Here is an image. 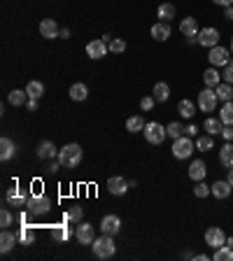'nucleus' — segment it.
I'll return each instance as SVG.
<instances>
[{"instance_id": "f257e3e1", "label": "nucleus", "mask_w": 233, "mask_h": 261, "mask_svg": "<svg viewBox=\"0 0 233 261\" xmlns=\"http://www.w3.org/2000/svg\"><path fill=\"white\" fill-rule=\"evenodd\" d=\"M82 161V147L77 142H68L65 147L58 149V163H61V168H75L79 166Z\"/></svg>"}, {"instance_id": "f03ea898", "label": "nucleus", "mask_w": 233, "mask_h": 261, "mask_svg": "<svg viewBox=\"0 0 233 261\" xmlns=\"http://www.w3.org/2000/svg\"><path fill=\"white\" fill-rule=\"evenodd\" d=\"M91 252H93V257H98V259H110V257H115L116 245H115V240H112V236L103 233L101 238H96L91 243Z\"/></svg>"}, {"instance_id": "7ed1b4c3", "label": "nucleus", "mask_w": 233, "mask_h": 261, "mask_svg": "<svg viewBox=\"0 0 233 261\" xmlns=\"http://www.w3.org/2000/svg\"><path fill=\"white\" fill-rule=\"evenodd\" d=\"M26 207L31 210L33 217H42V215H47V212L52 210V198H49L47 194H31Z\"/></svg>"}, {"instance_id": "20e7f679", "label": "nucleus", "mask_w": 233, "mask_h": 261, "mask_svg": "<svg viewBox=\"0 0 233 261\" xmlns=\"http://www.w3.org/2000/svg\"><path fill=\"white\" fill-rule=\"evenodd\" d=\"M194 149H196V142L189 135H182V138H177V140H173V156L175 159H189L191 154H194Z\"/></svg>"}, {"instance_id": "39448f33", "label": "nucleus", "mask_w": 233, "mask_h": 261, "mask_svg": "<svg viewBox=\"0 0 233 261\" xmlns=\"http://www.w3.org/2000/svg\"><path fill=\"white\" fill-rule=\"evenodd\" d=\"M142 133H145V140H147L149 145H161L163 140L168 138V129H163L159 122H149Z\"/></svg>"}, {"instance_id": "423d86ee", "label": "nucleus", "mask_w": 233, "mask_h": 261, "mask_svg": "<svg viewBox=\"0 0 233 261\" xmlns=\"http://www.w3.org/2000/svg\"><path fill=\"white\" fill-rule=\"evenodd\" d=\"M217 91L212 89V86H205L201 93H198V108H201V112H215L217 110Z\"/></svg>"}, {"instance_id": "0eeeda50", "label": "nucleus", "mask_w": 233, "mask_h": 261, "mask_svg": "<svg viewBox=\"0 0 233 261\" xmlns=\"http://www.w3.org/2000/svg\"><path fill=\"white\" fill-rule=\"evenodd\" d=\"M231 49H226V47H222V45H217V47H212L210 49V54H208V59H210V65H215V68H224L226 63L231 61Z\"/></svg>"}, {"instance_id": "6e6552de", "label": "nucleus", "mask_w": 233, "mask_h": 261, "mask_svg": "<svg viewBox=\"0 0 233 261\" xmlns=\"http://www.w3.org/2000/svg\"><path fill=\"white\" fill-rule=\"evenodd\" d=\"M219 31L217 28H212V26H208V28H201L198 31V45L201 47H208V49H212V47L219 45Z\"/></svg>"}, {"instance_id": "1a4fd4ad", "label": "nucleus", "mask_w": 233, "mask_h": 261, "mask_svg": "<svg viewBox=\"0 0 233 261\" xmlns=\"http://www.w3.org/2000/svg\"><path fill=\"white\" fill-rule=\"evenodd\" d=\"M205 245H210L212 250L226 245V233L219 229V226H210V229L205 231Z\"/></svg>"}, {"instance_id": "9d476101", "label": "nucleus", "mask_w": 233, "mask_h": 261, "mask_svg": "<svg viewBox=\"0 0 233 261\" xmlns=\"http://www.w3.org/2000/svg\"><path fill=\"white\" fill-rule=\"evenodd\" d=\"M108 49H110V45L103 38L91 40V42L86 45V56H89V59H103V56H108Z\"/></svg>"}, {"instance_id": "9b49d317", "label": "nucleus", "mask_w": 233, "mask_h": 261, "mask_svg": "<svg viewBox=\"0 0 233 261\" xmlns=\"http://www.w3.org/2000/svg\"><path fill=\"white\" fill-rule=\"evenodd\" d=\"M128 189H131V185L126 182V177L115 175V177H110L108 180V192L112 194V196H124Z\"/></svg>"}, {"instance_id": "f8f14e48", "label": "nucleus", "mask_w": 233, "mask_h": 261, "mask_svg": "<svg viewBox=\"0 0 233 261\" xmlns=\"http://www.w3.org/2000/svg\"><path fill=\"white\" fill-rule=\"evenodd\" d=\"M35 154H38V159H45V161L58 159V149H56V145L52 140H42L38 145V149H35Z\"/></svg>"}, {"instance_id": "ddd939ff", "label": "nucleus", "mask_w": 233, "mask_h": 261, "mask_svg": "<svg viewBox=\"0 0 233 261\" xmlns=\"http://www.w3.org/2000/svg\"><path fill=\"white\" fill-rule=\"evenodd\" d=\"M101 231L108 233V236H116V233L121 231V219L116 215H105L101 222Z\"/></svg>"}, {"instance_id": "4468645a", "label": "nucleus", "mask_w": 233, "mask_h": 261, "mask_svg": "<svg viewBox=\"0 0 233 261\" xmlns=\"http://www.w3.org/2000/svg\"><path fill=\"white\" fill-rule=\"evenodd\" d=\"M58 33H61V28H58L56 19H42V21H40V35H42V38L54 40V38H58Z\"/></svg>"}, {"instance_id": "2eb2a0df", "label": "nucleus", "mask_w": 233, "mask_h": 261, "mask_svg": "<svg viewBox=\"0 0 233 261\" xmlns=\"http://www.w3.org/2000/svg\"><path fill=\"white\" fill-rule=\"evenodd\" d=\"M75 236H77L79 245H91L93 240H96V233H93V226H91V224H84V222H79L77 231H75Z\"/></svg>"}, {"instance_id": "dca6fc26", "label": "nucleus", "mask_w": 233, "mask_h": 261, "mask_svg": "<svg viewBox=\"0 0 233 261\" xmlns=\"http://www.w3.org/2000/svg\"><path fill=\"white\" fill-rule=\"evenodd\" d=\"M210 192H212L215 198H229L231 192H233V187L229 185V180H217V182L210 185Z\"/></svg>"}, {"instance_id": "f3484780", "label": "nucleus", "mask_w": 233, "mask_h": 261, "mask_svg": "<svg viewBox=\"0 0 233 261\" xmlns=\"http://www.w3.org/2000/svg\"><path fill=\"white\" fill-rule=\"evenodd\" d=\"M179 33H182L184 38H198V21H196L194 16L182 19V23H179Z\"/></svg>"}, {"instance_id": "a211bd4d", "label": "nucleus", "mask_w": 233, "mask_h": 261, "mask_svg": "<svg viewBox=\"0 0 233 261\" xmlns=\"http://www.w3.org/2000/svg\"><path fill=\"white\" fill-rule=\"evenodd\" d=\"M152 38L156 42H166V40L171 38V23L168 21H159L152 26Z\"/></svg>"}, {"instance_id": "6ab92c4d", "label": "nucleus", "mask_w": 233, "mask_h": 261, "mask_svg": "<svg viewBox=\"0 0 233 261\" xmlns=\"http://www.w3.org/2000/svg\"><path fill=\"white\" fill-rule=\"evenodd\" d=\"M16 243H19V236L5 229V231H2V236H0V252H2V254L12 252V247H14Z\"/></svg>"}, {"instance_id": "aec40b11", "label": "nucleus", "mask_w": 233, "mask_h": 261, "mask_svg": "<svg viewBox=\"0 0 233 261\" xmlns=\"http://www.w3.org/2000/svg\"><path fill=\"white\" fill-rule=\"evenodd\" d=\"M28 196H31V194L21 192L19 187H12L5 198H7V203H12V205H26V203H28Z\"/></svg>"}, {"instance_id": "412c9836", "label": "nucleus", "mask_w": 233, "mask_h": 261, "mask_svg": "<svg viewBox=\"0 0 233 261\" xmlns=\"http://www.w3.org/2000/svg\"><path fill=\"white\" fill-rule=\"evenodd\" d=\"M222 129H224V124H222V119H215V117H208L205 122H203V130L208 133V135H222Z\"/></svg>"}, {"instance_id": "4be33fe9", "label": "nucleus", "mask_w": 233, "mask_h": 261, "mask_svg": "<svg viewBox=\"0 0 233 261\" xmlns=\"http://www.w3.org/2000/svg\"><path fill=\"white\" fill-rule=\"evenodd\" d=\"M205 173H208V166H205V161H201V159L189 166V177H191L194 182H201V180H205Z\"/></svg>"}, {"instance_id": "5701e85b", "label": "nucleus", "mask_w": 233, "mask_h": 261, "mask_svg": "<svg viewBox=\"0 0 233 261\" xmlns=\"http://www.w3.org/2000/svg\"><path fill=\"white\" fill-rule=\"evenodd\" d=\"M68 224H56V226H52V236H54L56 243H65V240H70V236H72V229H70Z\"/></svg>"}, {"instance_id": "b1692460", "label": "nucleus", "mask_w": 233, "mask_h": 261, "mask_svg": "<svg viewBox=\"0 0 233 261\" xmlns=\"http://www.w3.org/2000/svg\"><path fill=\"white\" fill-rule=\"evenodd\" d=\"M89 98V89H86V84H82V82H75V84L70 86V100H75V103H82V100Z\"/></svg>"}, {"instance_id": "393cba45", "label": "nucleus", "mask_w": 233, "mask_h": 261, "mask_svg": "<svg viewBox=\"0 0 233 261\" xmlns=\"http://www.w3.org/2000/svg\"><path fill=\"white\" fill-rule=\"evenodd\" d=\"M16 154V145L9 138H0V159L2 161H9Z\"/></svg>"}, {"instance_id": "a878e982", "label": "nucleus", "mask_w": 233, "mask_h": 261, "mask_svg": "<svg viewBox=\"0 0 233 261\" xmlns=\"http://www.w3.org/2000/svg\"><path fill=\"white\" fill-rule=\"evenodd\" d=\"M152 96H154L156 103H166V100L171 98V86L166 84V82H159V84H154V91H152Z\"/></svg>"}, {"instance_id": "bb28decb", "label": "nucleus", "mask_w": 233, "mask_h": 261, "mask_svg": "<svg viewBox=\"0 0 233 261\" xmlns=\"http://www.w3.org/2000/svg\"><path fill=\"white\" fill-rule=\"evenodd\" d=\"M219 161L224 168H233V142H226L222 149H219Z\"/></svg>"}, {"instance_id": "cd10ccee", "label": "nucleus", "mask_w": 233, "mask_h": 261, "mask_svg": "<svg viewBox=\"0 0 233 261\" xmlns=\"http://www.w3.org/2000/svg\"><path fill=\"white\" fill-rule=\"evenodd\" d=\"M203 82H205V86H219L222 84V75H219V70L212 65V68H208L205 72H203Z\"/></svg>"}, {"instance_id": "c85d7f7f", "label": "nucleus", "mask_w": 233, "mask_h": 261, "mask_svg": "<svg viewBox=\"0 0 233 261\" xmlns=\"http://www.w3.org/2000/svg\"><path fill=\"white\" fill-rule=\"evenodd\" d=\"M215 91H217V98L222 103H231L233 100V84H229V82H222L219 86H215Z\"/></svg>"}, {"instance_id": "c756f323", "label": "nucleus", "mask_w": 233, "mask_h": 261, "mask_svg": "<svg viewBox=\"0 0 233 261\" xmlns=\"http://www.w3.org/2000/svg\"><path fill=\"white\" fill-rule=\"evenodd\" d=\"M7 100L14 105V108H19V105H26L28 103V93H26V89H14V91H9L7 93Z\"/></svg>"}, {"instance_id": "7c9ffc66", "label": "nucleus", "mask_w": 233, "mask_h": 261, "mask_svg": "<svg viewBox=\"0 0 233 261\" xmlns=\"http://www.w3.org/2000/svg\"><path fill=\"white\" fill-rule=\"evenodd\" d=\"M177 112L182 117H184V119H191V117L196 115V103H191V100H186V98H182L177 103Z\"/></svg>"}, {"instance_id": "2f4dec72", "label": "nucleus", "mask_w": 233, "mask_h": 261, "mask_svg": "<svg viewBox=\"0 0 233 261\" xmlns=\"http://www.w3.org/2000/svg\"><path fill=\"white\" fill-rule=\"evenodd\" d=\"M145 119L140 115H133V117H128L126 119V130H131V133H140V130H145Z\"/></svg>"}, {"instance_id": "473e14b6", "label": "nucleus", "mask_w": 233, "mask_h": 261, "mask_svg": "<svg viewBox=\"0 0 233 261\" xmlns=\"http://www.w3.org/2000/svg\"><path fill=\"white\" fill-rule=\"evenodd\" d=\"M84 219V210L79 205H70L68 210H65V222H70V224H79Z\"/></svg>"}, {"instance_id": "72a5a7b5", "label": "nucleus", "mask_w": 233, "mask_h": 261, "mask_svg": "<svg viewBox=\"0 0 233 261\" xmlns=\"http://www.w3.org/2000/svg\"><path fill=\"white\" fill-rule=\"evenodd\" d=\"M19 243H21V245H33V243H35V233H33L31 224H21V231H19Z\"/></svg>"}, {"instance_id": "f704fd0d", "label": "nucleus", "mask_w": 233, "mask_h": 261, "mask_svg": "<svg viewBox=\"0 0 233 261\" xmlns=\"http://www.w3.org/2000/svg\"><path fill=\"white\" fill-rule=\"evenodd\" d=\"M26 93H28V98H40V96L45 93V84L38 82V79H31V82L26 84Z\"/></svg>"}, {"instance_id": "c9c22d12", "label": "nucleus", "mask_w": 233, "mask_h": 261, "mask_svg": "<svg viewBox=\"0 0 233 261\" xmlns=\"http://www.w3.org/2000/svg\"><path fill=\"white\" fill-rule=\"evenodd\" d=\"M219 119H222L224 126H233V100L222 105V110H219Z\"/></svg>"}, {"instance_id": "e433bc0d", "label": "nucleus", "mask_w": 233, "mask_h": 261, "mask_svg": "<svg viewBox=\"0 0 233 261\" xmlns=\"http://www.w3.org/2000/svg\"><path fill=\"white\" fill-rule=\"evenodd\" d=\"M159 19L161 21H171V19H175V5H171V2H163V5H159Z\"/></svg>"}, {"instance_id": "4c0bfd02", "label": "nucleus", "mask_w": 233, "mask_h": 261, "mask_svg": "<svg viewBox=\"0 0 233 261\" xmlns=\"http://www.w3.org/2000/svg\"><path fill=\"white\" fill-rule=\"evenodd\" d=\"M212 261H233V250L229 245L217 247L215 254H212Z\"/></svg>"}, {"instance_id": "58836bf2", "label": "nucleus", "mask_w": 233, "mask_h": 261, "mask_svg": "<svg viewBox=\"0 0 233 261\" xmlns=\"http://www.w3.org/2000/svg\"><path fill=\"white\" fill-rule=\"evenodd\" d=\"M212 147H215L212 135H198V138H196V149H201V152H210Z\"/></svg>"}, {"instance_id": "ea45409f", "label": "nucleus", "mask_w": 233, "mask_h": 261, "mask_svg": "<svg viewBox=\"0 0 233 261\" xmlns=\"http://www.w3.org/2000/svg\"><path fill=\"white\" fill-rule=\"evenodd\" d=\"M166 129H168V138H173V140H177V138H182V135H184V129H182V124H179V122L168 124Z\"/></svg>"}, {"instance_id": "a19ab883", "label": "nucleus", "mask_w": 233, "mask_h": 261, "mask_svg": "<svg viewBox=\"0 0 233 261\" xmlns=\"http://www.w3.org/2000/svg\"><path fill=\"white\" fill-rule=\"evenodd\" d=\"M12 224H14V217H12V212H9L7 207H2V210H0V226H2V229H9Z\"/></svg>"}, {"instance_id": "79ce46f5", "label": "nucleus", "mask_w": 233, "mask_h": 261, "mask_svg": "<svg viewBox=\"0 0 233 261\" xmlns=\"http://www.w3.org/2000/svg\"><path fill=\"white\" fill-rule=\"evenodd\" d=\"M208 194H212L210 192V185H205V182H196V187H194V196L196 198H205V196H208Z\"/></svg>"}, {"instance_id": "37998d69", "label": "nucleus", "mask_w": 233, "mask_h": 261, "mask_svg": "<svg viewBox=\"0 0 233 261\" xmlns=\"http://www.w3.org/2000/svg\"><path fill=\"white\" fill-rule=\"evenodd\" d=\"M110 52H115V54H121V52H126V42H124V40H119V38L110 40Z\"/></svg>"}, {"instance_id": "c03bdc74", "label": "nucleus", "mask_w": 233, "mask_h": 261, "mask_svg": "<svg viewBox=\"0 0 233 261\" xmlns=\"http://www.w3.org/2000/svg\"><path fill=\"white\" fill-rule=\"evenodd\" d=\"M222 77H224V82L233 84V56H231V61L224 65V72H222Z\"/></svg>"}, {"instance_id": "a18cd8bd", "label": "nucleus", "mask_w": 233, "mask_h": 261, "mask_svg": "<svg viewBox=\"0 0 233 261\" xmlns=\"http://www.w3.org/2000/svg\"><path fill=\"white\" fill-rule=\"evenodd\" d=\"M154 96H145V98L140 100V110H142V112H149V110L154 108Z\"/></svg>"}, {"instance_id": "49530a36", "label": "nucleus", "mask_w": 233, "mask_h": 261, "mask_svg": "<svg viewBox=\"0 0 233 261\" xmlns=\"http://www.w3.org/2000/svg\"><path fill=\"white\" fill-rule=\"evenodd\" d=\"M222 138H224L226 142H233V126H224V129H222Z\"/></svg>"}, {"instance_id": "de8ad7c7", "label": "nucleus", "mask_w": 233, "mask_h": 261, "mask_svg": "<svg viewBox=\"0 0 233 261\" xmlns=\"http://www.w3.org/2000/svg\"><path fill=\"white\" fill-rule=\"evenodd\" d=\"M184 133L189 135V138H194V135H198V126H194V124H189L184 129Z\"/></svg>"}, {"instance_id": "09e8293b", "label": "nucleus", "mask_w": 233, "mask_h": 261, "mask_svg": "<svg viewBox=\"0 0 233 261\" xmlns=\"http://www.w3.org/2000/svg\"><path fill=\"white\" fill-rule=\"evenodd\" d=\"M215 5H219V7H231L233 5V0H212Z\"/></svg>"}, {"instance_id": "8fccbe9b", "label": "nucleus", "mask_w": 233, "mask_h": 261, "mask_svg": "<svg viewBox=\"0 0 233 261\" xmlns=\"http://www.w3.org/2000/svg\"><path fill=\"white\" fill-rule=\"evenodd\" d=\"M26 108L31 110V112H33V110H38V98H28V103H26Z\"/></svg>"}, {"instance_id": "3c124183", "label": "nucleus", "mask_w": 233, "mask_h": 261, "mask_svg": "<svg viewBox=\"0 0 233 261\" xmlns=\"http://www.w3.org/2000/svg\"><path fill=\"white\" fill-rule=\"evenodd\" d=\"M224 19L226 21H233V5L231 7H224Z\"/></svg>"}, {"instance_id": "603ef678", "label": "nucleus", "mask_w": 233, "mask_h": 261, "mask_svg": "<svg viewBox=\"0 0 233 261\" xmlns=\"http://www.w3.org/2000/svg\"><path fill=\"white\" fill-rule=\"evenodd\" d=\"M58 38H70V28H61V33H58Z\"/></svg>"}, {"instance_id": "864d4df0", "label": "nucleus", "mask_w": 233, "mask_h": 261, "mask_svg": "<svg viewBox=\"0 0 233 261\" xmlns=\"http://www.w3.org/2000/svg\"><path fill=\"white\" fill-rule=\"evenodd\" d=\"M58 166H61V163H54V161H52V163H49V173H56V170H58Z\"/></svg>"}, {"instance_id": "5fc2aeb1", "label": "nucleus", "mask_w": 233, "mask_h": 261, "mask_svg": "<svg viewBox=\"0 0 233 261\" xmlns=\"http://www.w3.org/2000/svg\"><path fill=\"white\" fill-rule=\"evenodd\" d=\"M226 180H229V185L233 187V168H229V175H226Z\"/></svg>"}, {"instance_id": "6e6d98bb", "label": "nucleus", "mask_w": 233, "mask_h": 261, "mask_svg": "<svg viewBox=\"0 0 233 261\" xmlns=\"http://www.w3.org/2000/svg\"><path fill=\"white\" fill-rule=\"evenodd\" d=\"M226 245H229V247L233 250V238H226Z\"/></svg>"}, {"instance_id": "4d7b16f0", "label": "nucleus", "mask_w": 233, "mask_h": 261, "mask_svg": "<svg viewBox=\"0 0 233 261\" xmlns=\"http://www.w3.org/2000/svg\"><path fill=\"white\" fill-rule=\"evenodd\" d=\"M229 49H231V54H233V38H231V47H229Z\"/></svg>"}]
</instances>
